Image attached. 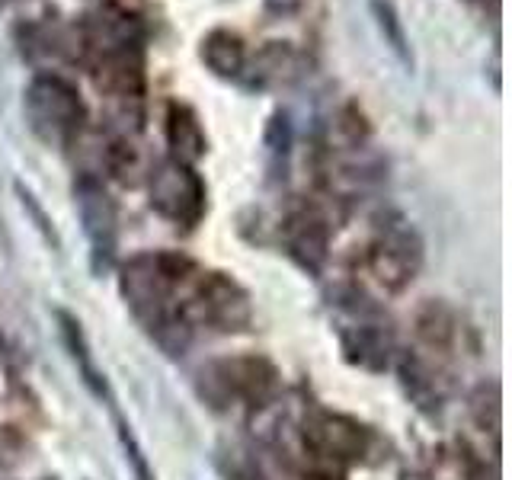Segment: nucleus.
<instances>
[{
    "label": "nucleus",
    "instance_id": "obj_1",
    "mask_svg": "<svg viewBox=\"0 0 512 480\" xmlns=\"http://www.w3.org/2000/svg\"><path fill=\"white\" fill-rule=\"evenodd\" d=\"M196 272L186 256L176 253H141L122 269V298L138 317V324L164 346L170 356L186 349L189 327L180 314V295Z\"/></svg>",
    "mask_w": 512,
    "mask_h": 480
},
{
    "label": "nucleus",
    "instance_id": "obj_2",
    "mask_svg": "<svg viewBox=\"0 0 512 480\" xmlns=\"http://www.w3.org/2000/svg\"><path fill=\"white\" fill-rule=\"evenodd\" d=\"M23 112L32 135L48 148H64L80 132L87 119V106L77 87L61 74H36L23 93Z\"/></svg>",
    "mask_w": 512,
    "mask_h": 480
},
{
    "label": "nucleus",
    "instance_id": "obj_3",
    "mask_svg": "<svg viewBox=\"0 0 512 480\" xmlns=\"http://www.w3.org/2000/svg\"><path fill=\"white\" fill-rule=\"evenodd\" d=\"M180 314L186 327H212L221 333L244 330L250 324V298L234 279L224 272H192L183 295H180Z\"/></svg>",
    "mask_w": 512,
    "mask_h": 480
},
{
    "label": "nucleus",
    "instance_id": "obj_4",
    "mask_svg": "<svg viewBox=\"0 0 512 480\" xmlns=\"http://www.w3.org/2000/svg\"><path fill=\"white\" fill-rule=\"evenodd\" d=\"M151 208L167 218L176 228H196L205 215V183L202 176L192 170L189 164L180 160H164L154 173H151Z\"/></svg>",
    "mask_w": 512,
    "mask_h": 480
},
{
    "label": "nucleus",
    "instance_id": "obj_5",
    "mask_svg": "<svg viewBox=\"0 0 512 480\" xmlns=\"http://www.w3.org/2000/svg\"><path fill=\"white\" fill-rule=\"evenodd\" d=\"M74 205H77L80 224H84V234L90 240L93 269L106 272L112 256H116V244H119L116 202H112L106 186L96 180V176L84 173V176H77V183H74Z\"/></svg>",
    "mask_w": 512,
    "mask_h": 480
},
{
    "label": "nucleus",
    "instance_id": "obj_6",
    "mask_svg": "<svg viewBox=\"0 0 512 480\" xmlns=\"http://www.w3.org/2000/svg\"><path fill=\"white\" fill-rule=\"evenodd\" d=\"M304 439L317 455L333 461H359L368 452V432L356 420H349L343 413H314L304 423Z\"/></svg>",
    "mask_w": 512,
    "mask_h": 480
},
{
    "label": "nucleus",
    "instance_id": "obj_7",
    "mask_svg": "<svg viewBox=\"0 0 512 480\" xmlns=\"http://www.w3.org/2000/svg\"><path fill=\"white\" fill-rule=\"evenodd\" d=\"M215 378L224 394L234 400H244L247 407H263L279 391V372L272 368V362L256 359V356L221 362L215 368Z\"/></svg>",
    "mask_w": 512,
    "mask_h": 480
},
{
    "label": "nucleus",
    "instance_id": "obj_8",
    "mask_svg": "<svg viewBox=\"0 0 512 480\" xmlns=\"http://www.w3.org/2000/svg\"><path fill=\"white\" fill-rule=\"evenodd\" d=\"M416 263H420V244L407 228H391L368 253V269L391 292L404 288L413 279Z\"/></svg>",
    "mask_w": 512,
    "mask_h": 480
},
{
    "label": "nucleus",
    "instance_id": "obj_9",
    "mask_svg": "<svg viewBox=\"0 0 512 480\" xmlns=\"http://www.w3.org/2000/svg\"><path fill=\"white\" fill-rule=\"evenodd\" d=\"M164 132H167V144H170V154L173 160L180 164H196V160L205 157L208 151V138H205V128L199 112L180 103V100H170L167 103V116H164Z\"/></svg>",
    "mask_w": 512,
    "mask_h": 480
},
{
    "label": "nucleus",
    "instance_id": "obj_10",
    "mask_svg": "<svg viewBox=\"0 0 512 480\" xmlns=\"http://www.w3.org/2000/svg\"><path fill=\"white\" fill-rule=\"evenodd\" d=\"M58 330H61V340H64V349H68L71 362L77 365L80 381L87 384V391H90L93 397H100V400H103V397L112 400V394H109V381H106V375L100 372V365H96V359H93L87 336H84V330H80V320L71 317L68 311H58Z\"/></svg>",
    "mask_w": 512,
    "mask_h": 480
},
{
    "label": "nucleus",
    "instance_id": "obj_11",
    "mask_svg": "<svg viewBox=\"0 0 512 480\" xmlns=\"http://www.w3.org/2000/svg\"><path fill=\"white\" fill-rule=\"evenodd\" d=\"M301 74V58L292 45L285 42H269L266 48L256 52L253 61H247L244 68V77L250 87H279V84H288V80H295Z\"/></svg>",
    "mask_w": 512,
    "mask_h": 480
},
{
    "label": "nucleus",
    "instance_id": "obj_12",
    "mask_svg": "<svg viewBox=\"0 0 512 480\" xmlns=\"http://www.w3.org/2000/svg\"><path fill=\"white\" fill-rule=\"evenodd\" d=\"M199 55L205 61V68L215 77L224 80H240L247 68V45L244 39L231 29H212L199 45Z\"/></svg>",
    "mask_w": 512,
    "mask_h": 480
},
{
    "label": "nucleus",
    "instance_id": "obj_13",
    "mask_svg": "<svg viewBox=\"0 0 512 480\" xmlns=\"http://www.w3.org/2000/svg\"><path fill=\"white\" fill-rule=\"evenodd\" d=\"M285 244H288V253H292L304 269L317 272L320 263H324V256H327L324 221H320L317 215H308V212L295 215L285 228Z\"/></svg>",
    "mask_w": 512,
    "mask_h": 480
},
{
    "label": "nucleus",
    "instance_id": "obj_14",
    "mask_svg": "<svg viewBox=\"0 0 512 480\" xmlns=\"http://www.w3.org/2000/svg\"><path fill=\"white\" fill-rule=\"evenodd\" d=\"M368 10H372V20L381 32L384 45L391 48L394 58L404 64L407 71H413V48H410V36L404 29V20L394 7V0H368Z\"/></svg>",
    "mask_w": 512,
    "mask_h": 480
},
{
    "label": "nucleus",
    "instance_id": "obj_15",
    "mask_svg": "<svg viewBox=\"0 0 512 480\" xmlns=\"http://www.w3.org/2000/svg\"><path fill=\"white\" fill-rule=\"evenodd\" d=\"M116 429H119L122 452H125V461L132 464V474H135V480H154V471H151L148 458H144V452H141V445H138V439H135L132 426H128V423L122 420V416H119V420H116Z\"/></svg>",
    "mask_w": 512,
    "mask_h": 480
},
{
    "label": "nucleus",
    "instance_id": "obj_16",
    "mask_svg": "<svg viewBox=\"0 0 512 480\" xmlns=\"http://www.w3.org/2000/svg\"><path fill=\"white\" fill-rule=\"evenodd\" d=\"M23 436L10 426H0V471L16 468L23 461Z\"/></svg>",
    "mask_w": 512,
    "mask_h": 480
},
{
    "label": "nucleus",
    "instance_id": "obj_17",
    "mask_svg": "<svg viewBox=\"0 0 512 480\" xmlns=\"http://www.w3.org/2000/svg\"><path fill=\"white\" fill-rule=\"evenodd\" d=\"M224 477H228V480H266V474L256 468L253 461H244V458L231 461L228 471H224Z\"/></svg>",
    "mask_w": 512,
    "mask_h": 480
},
{
    "label": "nucleus",
    "instance_id": "obj_18",
    "mask_svg": "<svg viewBox=\"0 0 512 480\" xmlns=\"http://www.w3.org/2000/svg\"><path fill=\"white\" fill-rule=\"evenodd\" d=\"M468 4H477V7H487V4H496V0H468Z\"/></svg>",
    "mask_w": 512,
    "mask_h": 480
}]
</instances>
